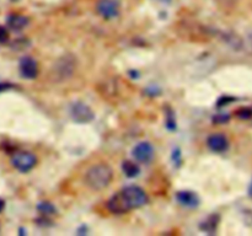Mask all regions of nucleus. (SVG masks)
I'll list each match as a JSON object with an SVG mask.
<instances>
[{
  "label": "nucleus",
  "instance_id": "obj_1",
  "mask_svg": "<svg viewBox=\"0 0 252 236\" xmlns=\"http://www.w3.org/2000/svg\"><path fill=\"white\" fill-rule=\"evenodd\" d=\"M148 202V196L140 187L128 186L112 196L107 208L113 214H125L132 209L140 208Z\"/></svg>",
  "mask_w": 252,
  "mask_h": 236
},
{
  "label": "nucleus",
  "instance_id": "obj_2",
  "mask_svg": "<svg viewBox=\"0 0 252 236\" xmlns=\"http://www.w3.org/2000/svg\"><path fill=\"white\" fill-rule=\"evenodd\" d=\"M112 178L113 171L108 165L96 164L86 171L84 181L93 191H102L111 183Z\"/></svg>",
  "mask_w": 252,
  "mask_h": 236
},
{
  "label": "nucleus",
  "instance_id": "obj_3",
  "mask_svg": "<svg viewBox=\"0 0 252 236\" xmlns=\"http://www.w3.org/2000/svg\"><path fill=\"white\" fill-rule=\"evenodd\" d=\"M76 69L75 57L71 54H65L57 59L56 63L53 64L51 69V78L56 83H62L73 76L74 71Z\"/></svg>",
  "mask_w": 252,
  "mask_h": 236
},
{
  "label": "nucleus",
  "instance_id": "obj_4",
  "mask_svg": "<svg viewBox=\"0 0 252 236\" xmlns=\"http://www.w3.org/2000/svg\"><path fill=\"white\" fill-rule=\"evenodd\" d=\"M11 164L17 171L29 172L36 166L37 157L30 151H17L12 155Z\"/></svg>",
  "mask_w": 252,
  "mask_h": 236
},
{
  "label": "nucleus",
  "instance_id": "obj_5",
  "mask_svg": "<svg viewBox=\"0 0 252 236\" xmlns=\"http://www.w3.org/2000/svg\"><path fill=\"white\" fill-rule=\"evenodd\" d=\"M70 116L78 123H89L94 119V112L84 102H74L70 106Z\"/></svg>",
  "mask_w": 252,
  "mask_h": 236
},
{
  "label": "nucleus",
  "instance_id": "obj_6",
  "mask_svg": "<svg viewBox=\"0 0 252 236\" xmlns=\"http://www.w3.org/2000/svg\"><path fill=\"white\" fill-rule=\"evenodd\" d=\"M96 11L103 19H115L120 14V4L117 0H98L96 4Z\"/></svg>",
  "mask_w": 252,
  "mask_h": 236
},
{
  "label": "nucleus",
  "instance_id": "obj_7",
  "mask_svg": "<svg viewBox=\"0 0 252 236\" xmlns=\"http://www.w3.org/2000/svg\"><path fill=\"white\" fill-rule=\"evenodd\" d=\"M132 155L137 161L148 164L154 157V147L149 142H140L134 147Z\"/></svg>",
  "mask_w": 252,
  "mask_h": 236
},
{
  "label": "nucleus",
  "instance_id": "obj_8",
  "mask_svg": "<svg viewBox=\"0 0 252 236\" xmlns=\"http://www.w3.org/2000/svg\"><path fill=\"white\" fill-rule=\"evenodd\" d=\"M20 73L26 79H34L38 74V64L31 57H24L20 60Z\"/></svg>",
  "mask_w": 252,
  "mask_h": 236
},
{
  "label": "nucleus",
  "instance_id": "obj_9",
  "mask_svg": "<svg viewBox=\"0 0 252 236\" xmlns=\"http://www.w3.org/2000/svg\"><path fill=\"white\" fill-rule=\"evenodd\" d=\"M207 144H208V148L212 151L216 152H223L229 148L228 138L221 134V133H214V134L209 135Z\"/></svg>",
  "mask_w": 252,
  "mask_h": 236
},
{
  "label": "nucleus",
  "instance_id": "obj_10",
  "mask_svg": "<svg viewBox=\"0 0 252 236\" xmlns=\"http://www.w3.org/2000/svg\"><path fill=\"white\" fill-rule=\"evenodd\" d=\"M176 199L181 206L186 208H197L199 204V198L196 193L191 191H181L176 194Z\"/></svg>",
  "mask_w": 252,
  "mask_h": 236
},
{
  "label": "nucleus",
  "instance_id": "obj_11",
  "mask_svg": "<svg viewBox=\"0 0 252 236\" xmlns=\"http://www.w3.org/2000/svg\"><path fill=\"white\" fill-rule=\"evenodd\" d=\"M6 24L9 29L14 30V31H20V30L25 29L29 25V19L24 15L11 14L7 16Z\"/></svg>",
  "mask_w": 252,
  "mask_h": 236
},
{
  "label": "nucleus",
  "instance_id": "obj_12",
  "mask_svg": "<svg viewBox=\"0 0 252 236\" xmlns=\"http://www.w3.org/2000/svg\"><path fill=\"white\" fill-rule=\"evenodd\" d=\"M122 170L123 172H125V175L127 177H135L139 175L140 170L139 167H138V165H135L133 161H129V160H127V161H125L122 164Z\"/></svg>",
  "mask_w": 252,
  "mask_h": 236
},
{
  "label": "nucleus",
  "instance_id": "obj_13",
  "mask_svg": "<svg viewBox=\"0 0 252 236\" xmlns=\"http://www.w3.org/2000/svg\"><path fill=\"white\" fill-rule=\"evenodd\" d=\"M38 210L41 211L42 214H44V215H49V214H53L54 211H56V209H54V206H52L51 203H48V202H42L41 204H38Z\"/></svg>",
  "mask_w": 252,
  "mask_h": 236
},
{
  "label": "nucleus",
  "instance_id": "obj_14",
  "mask_svg": "<svg viewBox=\"0 0 252 236\" xmlns=\"http://www.w3.org/2000/svg\"><path fill=\"white\" fill-rule=\"evenodd\" d=\"M236 116H238L240 119H250V118L252 117V110L251 108L244 107L236 112Z\"/></svg>",
  "mask_w": 252,
  "mask_h": 236
},
{
  "label": "nucleus",
  "instance_id": "obj_15",
  "mask_svg": "<svg viewBox=\"0 0 252 236\" xmlns=\"http://www.w3.org/2000/svg\"><path fill=\"white\" fill-rule=\"evenodd\" d=\"M9 39V32L5 27L0 26V43H5Z\"/></svg>",
  "mask_w": 252,
  "mask_h": 236
},
{
  "label": "nucleus",
  "instance_id": "obj_16",
  "mask_svg": "<svg viewBox=\"0 0 252 236\" xmlns=\"http://www.w3.org/2000/svg\"><path fill=\"white\" fill-rule=\"evenodd\" d=\"M213 120L216 123H225L229 120V116L228 115H220V116H217V117L213 118Z\"/></svg>",
  "mask_w": 252,
  "mask_h": 236
},
{
  "label": "nucleus",
  "instance_id": "obj_17",
  "mask_svg": "<svg viewBox=\"0 0 252 236\" xmlns=\"http://www.w3.org/2000/svg\"><path fill=\"white\" fill-rule=\"evenodd\" d=\"M4 206H5V202L2 201V199H0V211H2Z\"/></svg>",
  "mask_w": 252,
  "mask_h": 236
},
{
  "label": "nucleus",
  "instance_id": "obj_18",
  "mask_svg": "<svg viewBox=\"0 0 252 236\" xmlns=\"http://www.w3.org/2000/svg\"><path fill=\"white\" fill-rule=\"evenodd\" d=\"M250 194L252 196V183H251V187H250Z\"/></svg>",
  "mask_w": 252,
  "mask_h": 236
}]
</instances>
